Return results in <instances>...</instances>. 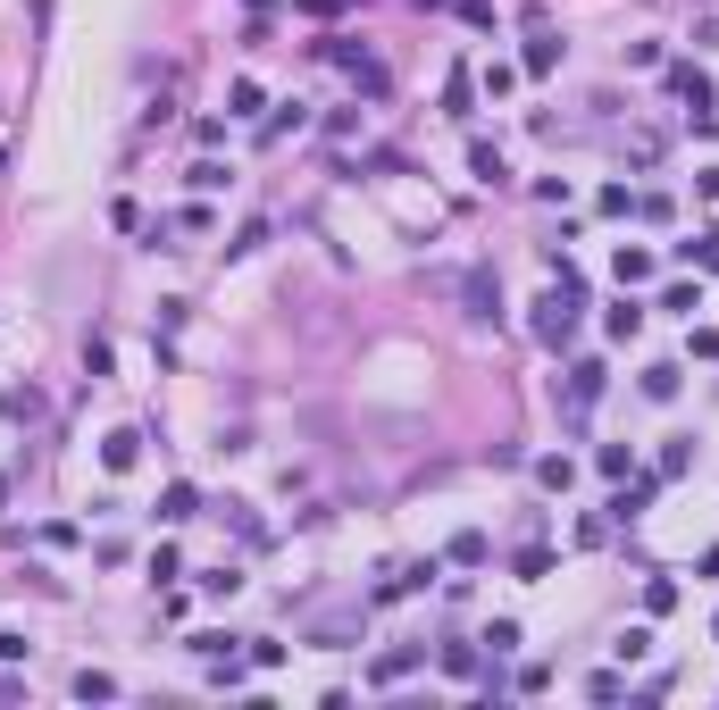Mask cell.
Segmentation results:
<instances>
[{
	"mask_svg": "<svg viewBox=\"0 0 719 710\" xmlns=\"http://www.w3.org/2000/svg\"><path fill=\"white\" fill-rule=\"evenodd\" d=\"M536 335H544L552 351L577 335V293H569V276H561V293H544V301H536Z\"/></svg>",
	"mask_w": 719,
	"mask_h": 710,
	"instance_id": "1",
	"label": "cell"
},
{
	"mask_svg": "<svg viewBox=\"0 0 719 710\" xmlns=\"http://www.w3.org/2000/svg\"><path fill=\"white\" fill-rule=\"evenodd\" d=\"M460 301H469V318H485V326L502 318V284L485 276V268H469V276H460Z\"/></svg>",
	"mask_w": 719,
	"mask_h": 710,
	"instance_id": "2",
	"label": "cell"
},
{
	"mask_svg": "<svg viewBox=\"0 0 719 710\" xmlns=\"http://www.w3.org/2000/svg\"><path fill=\"white\" fill-rule=\"evenodd\" d=\"M469 168H477V184H510V168H502V151H485V142H477V159H469Z\"/></svg>",
	"mask_w": 719,
	"mask_h": 710,
	"instance_id": "3",
	"label": "cell"
},
{
	"mask_svg": "<svg viewBox=\"0 0 719 710\" xmlns=\"http://www.w3.org/2000/svg\"><path fill=\"white\" fill-rule=\"evenodd\" d=\"M644 502H653L644 485H636V493H619V502H611V518H619V527H636V518H644Z\"/></svg>",
	"mask_w": 719,
	"mask_h": 710,
	"instance_id": "4",
	"label": "cell"
},
{
	"mask_svg": "<svg viewBox=\"0 0 719 710\" xmlns=\"http://www.w3.org/2000/svg\"><path fill=\"white\" fill-rule=\"evenodd\" d=\"M644 393H653V401H678V368H644Z\"/></svg>",
	"mask_w": 719,
	"mask_h": 710,
	"instance_id": "5",
	"label": "cell"
},
{
	"mask_svg": "<svg viewBox=\"0 0 719 710\" xmlns=\"http://www.w3.org/2000/svg\"><path fill=\"white\" fill-rule=\"evenodd\" d=\"M76 694H84V702H109V694H118V677H101V669H84V677H76Z\"/></svg>",
	"mask_w": 719,
	"mask_h": 710,
	"instance_id": "6",
	"label": "cell"
},
{
	"mask_svg": "<svg viewBox=\"0 0 719 710\" xmlns=\"http://www.w3.org/2000/svg\"><path fill=\"white\" fill-rule=\"evenodd\" d=\"M134 452H143V435H109L101 460H109V468H134Z\"/></svg>",
	"mask_w": 719,
	"mask_h": 710,
	"instance_id": "7",
	"label": "cell"
}]
</instances>
